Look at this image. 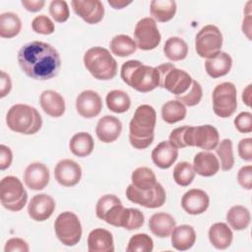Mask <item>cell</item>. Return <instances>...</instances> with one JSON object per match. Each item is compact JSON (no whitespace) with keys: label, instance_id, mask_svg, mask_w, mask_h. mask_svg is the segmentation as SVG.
I'll use <instances>...</instances> for the list:
<instances>
[{"label":"cell","instance_id":"1","mask_svg":"<svg viewBox=\"0 0 252 252\" xmlns=\"http://www.w3.org/2000/svg\"><path fill=\"white\" fill-rule=\"evenodd\" d=\"M18 62L23 72L34 80L45 81L57 76L61 59L52 45L42 41H31L21 47Z\"/></svg>","mask_w":252,"mask_h":252},{"label":"cell","instance_id":"2","mask_svg":"<svg viewBox=\"0 0 252 252\" xmlns=\"http://www.w3.org/2000/svg\"><path fill=\"white\" fill-rule=\"evenodd\" d=\"M157 113L153 106L142 104L135 110L129 124V141L133 148L147 149L154 141Z\"/></svg>","mask_w":252,"mask_h":252},{"label":"cell","instance_id":"3","mask_svg":"<svg viewBox=\"0 0 252 252\" xmlns=\"http://www.w3.org/2000/svg\"><path fill=\"white\" fill-rule=\"evenodd\" d=\"M125 84L141 93H149L159 87V74L155 67L143 64L139 60H128L120 71Z\"/></svg>","mask_w":252,"mask_h":252},{"label":"cell","instance_id":"4","mask_svg":"<svg viewBox=\"0 0 252 252\" xmlns=\"http://www.w3.org/2000/svg\"><path fill=\"white\" fill-rule=\"evenodd\" d=\"M6 124L10 130L24 134L32 135L39 131L42 118L39 112L32 106L18 103L10 107L6 114Z\"/></svg>","mask_w":252,"mask_h":252},{"label":"cell","instance_id":"5","mask_svg":"<svg viewBox=\"0 0 252 252\" xmlns=\"http://www.w3.org/2000/svg\"><path fill=\"white\" fill-rule=\"evenodd\" d=\"M84 65L96 80L108 81L117 74L116 60L106 48L101 46H94L86 51Z\"/></svg>","mask_w":252,"mask_h":252},{"label":"cell","instance_id":"6","mask_svg":"<svg viewBox=\"0 0 252 252\" xmlns=\"http://www.w3.org/2000/svg\"><path fill=\"white\" fill-rule=\"evenodd\" d=\"M96 217L108 224L125 228L129 208H124L118 197L112 194H106L99 198L95 206Z\"/></svg>","mask_w":252,"mask_h":252},{"label":"cell","instance_id":"7","mask_svg":"<svg viewBox=\"0 0 252 252\" xmlns=\"http://www.w3.org/2000/svg\"><path fill=\"white\" fill-rule=\"evenodd\" d=\"M159 74V87L175 95L185 94L192 85V77L184 70L177 69L172 63H163L156 67Z\"/></svg>","mask_w":252,"mask_h":252},{"label":"cell","instance_id":"8","mask_svg":"<svg viewBox=\"0 0 252 252\" xmlns=\"http://www.w3.org/2000/svg\"><path fill=\"white\" fill-rule=\"evenodd\" d=\"M2 206L12 212L21 211L28 201V193L22 181L16 176H5L0 184Z\"/></svg>","mask_w":252,"mask_h":252},{"label":"cell","instance_id":"9","mask_svg":"<svg viewBox=\"0 0 252 252\" xmlns=\"http://www.w3.org/2000/svg\"><path fill=\"white\" fill-rule=\"evenodd\" d=\"M213 110L221 118L231 116L237 108V91L230 82L219 84L212 94Z\"/></svg>","mask_w":252,"mask_h":252},{"label":"cell","instance_id":"10","mask_svg":"<svg viewBox=\"0 0 252 252\" xmlns=\"http://www.w3.org/2000/svg\"><path fill=\"white\" fill-rule=\"evenodd\" d=\"M54 230L57 238L66 246L79 243L83 232L79 218L72 212H63L56 218Z\"/></svg>","mask_w":252,"mask_h":252},{"label":"cell","instance_id":"11","mask_svg":"<svg viewBox=\"0 0 252 252\" xmlns=\"http://www.w3.org/2000/svg\"><path fill=\"white\" fill-rule=\"evenodd\" d=\"M183 141L185 147H197L202 150L210 151L217 148L220 142V135L212 125L187 126L184 131Z\"/></svg>","mask_w":252,"mask_h":252},{"label":"cell","instance_id":"12","mask_svg":"<svg viewBox=\"0 0 252 252\" xmlns=\"http://www.w3.org/2000/svg\"><path fill=\"white\" fill-rule=\"evenodd\" d=\"M221 46L222 34L217 26L207 25L196 34L195 49L200 57L212 58L220 52Z\"/></svg>","mask_w":252,"mask_h":252},{"label":"cell","instance_id":"13","mask_svg":"<svg viewBox=\"0 0 252 252\" xmlns=\"http://www.w3.org/2000/svg\"><path fill=\"white\" fill-rule=\"evenodd\" d=\"M126 197L132 203L155 209L164 204L166 194L162 185L157 182L155 186L148 189H138L133 184H130L126 189Z\"/></svg>","mask_w":252,"mask_h":252},{"label":"cell","instance_id":"14","mask_svg":"<svg viewBox=\"0 0 252 252\" xmlns=\"http://www.w3.org/2000/svg\"><path fill=\"white\" fill-rule=\"evenodd\" d=\"M134 37L137 47L142 50L155 49L161 39L156 21L150 17L143 18L136 24Z\"/></svg>","mask_w":252,"mask_h":252},{"label":"cell","instance_id":"15","mask_svg":"<svg viewBox=\"0 0 252 252\" xmlns=\"http://www.w3.org/2000/svg\"><path fill=\"white\" fill-rule=\"evenodd\" d=\"M71 5L76 15L87 24L94 25L103 19L104 7L99 0H73Z\"/></svg>","mask_w":252,"mask_h":252},{"label":"cell","instance_id":"16","mask_svg":"<svg viewBox=\"0 0 252 252\" xmlns=\"http://www.w3.org/2000/svg\"><path fill=\"white\" fill-rule=\"evenodd\" d=\"M54 177L60 185L72 187L80 182L82 168L75 160L69 158L61 159L55 165Z\"/></svg>","mask_w":252,"mask_h":252},{"label":"cell","instance_id":"17","mask_svg":"<svg viewBox=\"0 0 252 252\" xmlns=\"http://www.w3.org/2000/svg\"><path fill=\"white\" fill-rule=\"evenodd\" d=\"M76 108L77 112L84 118L95 117L102 109L101 97L94 91H83L76 98Z\"/></svg>","mask_w":252,"mask_h":252},{"label":"cell","instance_id":"18","mask_svg":"<svg viewBox=\"0 0 252 252\" xmlns=\"http://www.w3.org/2000/svg\"><path fill=\"white\" fill-rule=\"evenodd\" d=\"M55 206V201L51 196L37 194L31 199L28 205V214L35 221H44L52 216Z\"/></svg>","mask_w":252,"mask_h":252},{"label":"cell","instance_id":"19","mask_svg":"<svg viewBox=\"0 0 252 252\" xmlns=\"http://www.w3.org/2000/svg\"><path fill=\"white\" fill-rule=\"evenodd\" d=\"M210 205L209 195L201 189L193 188L188 190L181 199L183 210L189 215H200L207 211Z\"/></svg>","mask_w":252,"mask_h":252},{"label":"cell","instance_id":"20","mask_svg":"<svg viewBox=\"0 0 252 252\" xmlns=\"http://www.w3.org/2000/svg\"><path fill=\"white\" fill-rule=\"evenodd\" d=\"M49 169L41 162H32L29 164L24 173V182L34 191L44 189L49 182Z\"/></svg>","mask_w":252,"mask_h":252},{"label":"cell","instance_id":"21","mask_svg":"<svg viewBox=\"0 0 252 252\" xmlns=\"http://www.w3.org/2000/svg\"><path fill=\"white\" fill-rule=\"evenodd\" d=\"M122 131L121 121L112 115L100 118L95 127V134L103 143H112L118 139Z\"/></svg>","mask_w":252,"mask_h":252},{"label":"cell","instance_id":"22","mask_svg":"<svg viewBox=\"0 0 252 252\" xmlns=\"http://www.w3.org/2000/svg\"><path fill=\"white\" fill-rule=\"evenodd\" d=\"M178 150L169 141H162L152 152L154 163L162 169L169 168L177 159Z\"/></svg>","mask_w":252,"mask_h":252},{"label":"cell","instance_id":"23","mask_svg":"<svg viewBox=\"0 0 252 252\" xmlns=\"http://www.w3.org/2000/svg\"><path fill=\"white\" fill-rule=\"evenodd\" d=\"M39 103L42 110L51 117H60L65 112V100L55 91L47 90L42 92L39 97Z\"/></svg>","mask_w":252,"mask_h":252},{"label":"cell","instance_id":"24","mask_svg":"<svg viewBox=\"0 0 252 252\" xmlns=\"http://www.w3.org/2000/svg\"><path fill=\"white\" fill-rule=\"evenodd\" d=\"M88 250L90 252H113V236L104 228H95L89 233Z\"/></svg>","mask_w":252,"mask_h":252},{"label":"cell","instance_id":"25","mask_svg":"<svg viewBox=\"0 0 252 252\" xmlns=\"http://www.w3.org/2000/svg\"><path fill=\"white\" fill-rule=\"evenodd\" d=\"M193 168L197 174L210 177L218 173L220 170V162L213 153L204 151L198 153L194 157Z\"/></svg>","mask_w":252,"mask_h":252},{"label":"cell","instance_id":"26","mask_svg":"<svg viewBox=\"0 0 252 252\" xmlns=\"http://www.w3.org/2000/svg\"><path fill=\"white\" fill-rule=\"evenodd\" d=\"M176 225L174 218L167 213H156L149 220V228L158 237H167Z\"/></svg>","mask_w":252,"mask_h":252},{"label":"cell","instance_id":"27","mask_svg":"<svg viewBox=\"0 0 252 252\" xmlns=\"http://www.w3.org/2000/svg\"><path fill=\"white\" fill-rule=\"evenodd\" d=\"M196 241V232L193 226L181 224L175 226L171 232V245L178 251L190 249Z\"/></svg>","mask_w":252,"mask_h":252},{"label":"cell","instance_id":"28","mask_svg":"<svg viewBox=\"0 0 252 252\" xmlns=\"http://www.w3.org/2000/svg\"><path fill=\"white\" fill-rule=\"evenodd\" d=\"M232 66V59L226 52L220 51L216 56L209 58L205 62V68L208 75L214 79L228 74Z\"/></svg>","mask_w":252,"mask_h":252},{"label":"cell","instance_id":"29","mask_svg":"<svg viewBox=\"0 0 252 252\" xmlns=\"http://www.w3.org/2000/svg\"><path fill=\"white\" fill-rule=\"evenodd\" d=\"M232 238V230L224 222H216L209 229L210 242L217 249L222 250L229 247Z\"/></svg>","mask_w":252,"mask_h":252},{"label":"cell","instance_id":"30","mask_svg":"<svg viewBox=\"0 0 252 252\" xmlns=\"http://www.w3.org/2000/svg\"><path fill=\"white\" fill-rule=\"evenodd\" d=\"M94 142L91 134L87 132L76 133L69 142L71 153L79 158H85L93 153Z\"/></svg>","mask_w":252,"mask_h":252},{"label":"cell","instance_id":"31","mask_svg":"<svg viewBox=\"0 0 252 252\" xmlns=\"http://www.w3.org/2000/svg\"><path fill=\"white\" fill-rule=\"evenodd\" d=\"M150 13L154 20L159 23L170 21L176 13V2L173 0H153Z\"/></svg>","mask_w":252,"mask_h":252},{"label":"cell","instance_id":"32","mask_svg":"<svg viewBox=\"0 0 252 252\" xmlns=\"http://www.w3.org/2000/svg\"><path fill=\"white\" fill-rule=\"evenodd\" d=\"M226 220L232 229L243 230L250 224L251 215L246 207L236 205L226 213Z\"/></svg>","mask_w":252,"mask_h":252},{"label":"cell","instance_id":"33","mask_svg":"<svg viewBox=\"0 0 252 252\" xmlns=\"http://www.w3.org/2000/svg\"><path fill=\"white\" fill-rule=\"evenodd\" d=\"M22 29V22L17 14L12 12L2 13L0 15V36L3 38H12L19 34Z\"/></svg>","mask_w":252,"mask_h":252},{"label":"cell","instance_id":"34","mask_svg":"<svg viewBox=\"0 0 252 252\" xmlns=\"http://www.w3.org/2000/svg\"><path fill=\"white\" fill-rule=\"evenodd\" d=\"M163 53L171 61H180L186 58L188 45L181 37L171 36L164 43Z\"/></svg>","mask_w":252,"mask_h":252},{"label":"cell","instance_id":"35","mask_svg":"<svg viewBox=\"0 0 252 252\" xmlns=\"http://www.w3.org/2000/svg\"><path fill=\"white\" fill-rule=\"evenodd\" d=\"M107 108L115 113L126 112L131 106L130 96L123 91L113 90L110 91L105 97Z\"/></svg>","mask_w":252,"mask_h":252},{"label":"cell","instance_id":"36","mask_svg":"<svg viewBox=\"0 0 252 252\" xmlns=\"http://www.w3.org/2000/svg\"><path fill=\"white\" fill-rule=\"evenodd\" d=\"M109 47L111 52L119 57L129 56L137 50V44L135 40L126 34L115 35L111 39Z\"/></svg>","mask_w":252,"mask_h":252},{"label":"cell","instance_id":"37","mask_svg":"<svg viewBox=\"0 0 252 252\" xmlns=\"http://www.w3.org/2000/svg\"><path fill=\"white\" fill-rule=\"evenodd\" d=\"M186 107L178 100H168L161 107V117L164 122L173 124L183 120L186 116Z\"/></svg>","mask_w":252,"mask_h":252},{"label":"cell","instance_id":"38","mask_svg":"<svg viewBox=\"0 0 252 252\" xmlns=\"http://www.w3.org/2000/svg\"><path fill=\"white\" fill-rule=\"evenodd\" d=\"M132 184L138 189H148L156 185L157 178L154 171L146 166L136 168L131 175Z\"/></svg>","mask_w":252,"mask_h":252},{"label":"cell","instance_id":"39","mask_svg":"<svg viewBox=\"0 0 252 252\" xmlns=\"http://www.w3.org/2000/svg\"><path fill=\"white\" fill-rule=\"evenodd\" d=\"M217 146V155L220 159V168L223 171L230 170L234 165L232 142L230 139H223Z\"/></svg>","mask_w":252,"mask_h":252},{"label":"cell","instance_id":"40","mask_svg":"<svg viewBox=\"0 0 252 252\" xmlns=\"http://www.w3.org/2000/svg\"><path fill=\"white\" fill-rule=\"evenodd\" d=\"M193 165L188 161H180L173 168V179L180 186H188L195 177Z\"/></svg>","mask_w":252,"mask_h":252},{"label":"cell","instance_id":"41","mask_svg":"<svg viewBox=\"0 0 252 252\" xmlns=\"http://www.w3.org/2000/svg\"><path fill=\"white\" fill-rule=\"evenodd\" d=\"M154 249V241L153 239L146 233H137L133 235L126 248L127 252H151Z\"/></svg>","mask_w":252,"mask_h":252},{"label":"cell","instance_id":"42","mask_svg":"<svg viewBox=\"0 0 252 252\" xmlns=\"http://www.w3.org/2000/svg\"><path fill=\"white\" fill-rule=\"evenodd\" d=\"M202 95H203V90L201 85L197 81L193 80L190 89L185 94L181 95H175V97H176V100L180 101L184 105L194 106L201 101Z\"/></svg>","mask_w":252,"mask_h":252},{"label":"cell","instance_id":"43","mask_svg":"<svg viewBox=\"0 0 252 252\" xmlns=\"http://www.w3.org/2000/svg\"><path fill=\"white\" fill-rule=\"evenodd\" d=\"M49 14L57 23H64L69 19L70 12L66 1L53 0L49 5Z\"/></svg>","mask_w":252,"mask_h":252},{"label":"cell","instance_id":"44","mask_svg":"<svg viewBox=\"0 0 252 252\" xmlns=\"http://www.w3.org/2000/svg\"><path fill=\"white\" fill-rule=\"evenodd\" d=\"M33 32L40 34H51L54 32L53 22L45 15L36 16L32 22Z\"/></svg>","mask_w":252,"mask_h":252},{"label":"cell","instance_id":"45","mask_svg":"<svg viewBox=\"0 0 252 252\" xmlns=\"http://www.w3.org/2000/svg\"><path fill=\"white\" fill-rule=\"evenodd\" d=\"M234 126L240 133L252 132V114L249 111L240 112L234 119Z\"/></svg>","mask_w":252,"mask_h":252},{"label":"cell","instance_id":"46","mask_svg":"<svg viewBox=\"0 0 252 252\" xmlns=\"http://www.w3.org/2000/svg\"><path fill=\"white\" fill-rule=\"evenodd\" d=\"M237 181L242 188H244L246 190H251V188H252V166L250 164L244 165L238 170Z\"/></svg>","mask_w":252,"mask_h":252},{"label":"cell","instance_id":"47","mask_svg":"<svg viewBox=\"0 0 252 252\" xmlns=\"http://www.w3.org/2000/svg\"><path fill=\"white\" fill-rule=\"evenodd\" d=\"M239 157L245 161L252 160V139L245 138L240 140L237 146Z\"/></svg>","mask_w":252,"mask_h":252},{"label":"cell","instance_id":"48","mask_svg":"<svg viewBox=\"0 0 252 252\" xmlns=\"http://www.w3.org/2000/svg\"><path fill=\"white\" fill-rule=\"evenodd\" d=\"M4 251L5 252H15V251L28 252L29 245L24 239L19 238V237H13L6 242Z\"/></svg>","mask_w":252,"mask_h":252},{"label":"cell","instance_id":"49","mask_svg":"<svg viewBox=\"0 0 252 252\" xmlns=\"http://www.w3.org/2000/svg\"><path fill=\"white\" fill-rule=\"evenodd\" d=\"M185 129H186V125L173 129L169 134L168 139H169L170 144H172L177 149L185 148V144L183 141V135H184Z\"/></svg>","mask_w":252,"mask_h":252},{"label":"cell","instance_id":"50","mask_svg":"<svg viewBox=\"0 0 252 252\" xmlns=\"http://www.w3.org/2000/svg\"><path fill=\"white\" fill-rule=\"evenodd\" d=\"M13 160V154L9 147L5 145L0 146V169L8 168Z\"/></svg>","mask_w":252,"mask_h":252},{"label":"cell","instance_id":"51","mask_svg":"<svg viewBox=\"0 0 252 252\" xmlns=\"http://www.w3.org/2000/svg\"><path fill=\"white\" fill-rule=\"evenodd\" d=\"M0 96L4 97L7 95L12 89V81L10 76L5 72L1 71V85H0Z\"/></svg>","mask_w":252,"mask_h":252},{"label":"cell","instance_id":"52","mask_svg":"<svg viewBox=\"0 0 252 252\" xmlns=\"http://www.w3.org/2000/svg\"><path fill=\"white\" fill-rule=\"evenodd\" d=\"M21 3L27 11L32 13L40 11L45 5V1L43 0H22Z\"/></svg>","mask_w":252,"mask_h":252},{"label":"cell","instance_id":"53","mask_svg":"<svg viewBox=\"0 0 252 252\" xmlns=\"http://www.w3.org/2000/svg\"><path fill=\"white\" fill-rule=\"evenodd\" d=\"M107 2L114 9H123L124 7L132 3V1H124V0H108Z\"/></svg>","mask_w":252,"mask_h":252},{"label":"cell","instance_id":"54","mask_svg":"<svg viewBox=\"0 0 252 252\" xmlns=\"http://www.w3.org/2000/svg\"><path fill=\"white\" fill-rule=\"evenodd\" d=\"M251 85H248L242 93V100L247 106H251Z\"/></svg>","mask_w":252,"mask_h":252}]
</instances>
